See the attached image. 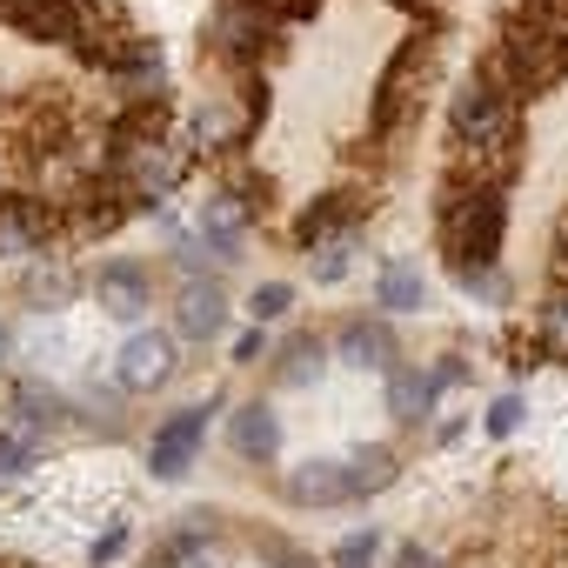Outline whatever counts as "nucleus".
Wrapping results in <instances>:
<instances>
[{
  "label": "nucleus",
  "mask_w": 568,
  "mask_h": 568,
  "mask_svg": "<svg viewBox=\"0 0 568 568\" xmlns=\"http://www.w3.org/2000/svg\"><path fill=\"white\" fill-rule=\"evenodd\" d=\"M154 568H214V548H207L201 528H187V535H174V541L154 555Z\"/></svg>",
  "instance_id": "16"
},
{
  "label": "nucleus",
  "mask_w": 568,
  "mask_h": 568,
  "mask_svg": "<svg viewBox=\"0 0 568 568\" xmlns=\"http://www.w3.org/2000/svg\"><path fill=\"white\" fill-rule=\"evenodd\" d=\"M422 74H428V41H402V54H395V61L382 68V81H375V128H382V134H395V128L408 121Z\"/></svg>",
  "instance_id": "3"
},
{
  "label": "nucleus",
  "mask_w": 568,
  "mask_h": 568,
  "mask_svg": "<svg viewBox=\"0 0 568 568\" xmlns=\"http://www.w3.org/2000/svg\"><path fill=\"white\" fill-rule=\"evenodd\" d=\"M201 435H207V408H174V415L154 428V448H148L154 475H161V481L187 475V468H194V455H201Z\"/></svg>",
  "instance_id": "4"
},
{
  "label": "nucleus",
  "mask_w": 568,
  "mask_h": 568,
  "mask_svg": "<svg viewBox=\"0 0 568 568\" xmlns=\"http://www.w3.org/2000/svg\"><path fill=\"white\" fill-rule=\"evenodd\" d=\"M308 375H322V342H295L288 362H281V388H302Z\"/></svg>",
  "instance_id": "19"
},
{
  "label": "nucleus",
  "mask_w": 568,
  "mask_h": 568,
  "mask_svg": "<svg viewBox=\"0 0 568 568\" xmlns=\"http://www.w3.org/2000/svg\"><path fill=\"white\" fill-rule=\"evenodd\" d=\"M174 375V342L168 335H134L121 348V388H161Z\"/></svg>",
  "instance_id": "7"
},
{
  "label": "nucleus",
  "mask_w": 568,
  "mask_h": 568,
  "mask_svg": "<svg viewBox=\"0 0 568 568\" xmlns=\"http://www.w3.org/2000/svg\"><path fill=\"white\" fill-rule=\"evenodd\" d=\"M94 288H101V308L114 322H141V308H148V267L141 261H108Z\"/></svg>",
  "instance_id": "6"
},
{
  "label": "nucleus",
  "mask_w": 568,
  "mask_h": 568,
  "mask_svg": "<svg viewBox=\"0 0 568 568\" xmlns=\"http://www.w3.org/2000/svg\"><path fill=\"white\" fill-rule=\"evenodd\" d=\"M402 8H428V0H402Z\"/></svg>",
  "instance_id": "31"
},
{
  "label": "nucleus",
  "mask_w": 568,
  "mask_h": 568,
  "mask_svg": "<svg viewBox=\"0 0 568 568\" xmlns=\"http://www.w3.org/2000/svg\"><path fill=\"white\" fill-rule=\"evenodd\" d=\"M214 41L227 61H261V48L274 41V14L247 8V0H221V14H214Z\"/></svg>",
  "instance_id": "5"
},
{
  "label": "nucleus",
  "mask_w": 568,
  "mask_h": 568,
  "mask_svg": "<svg viewBox=\"0 0 568 568\" xmlns=\"http://www.w3.org/2000/svg\"><path fill=\"white\" fill-rule=\"evenodd\" d=\"M541 355H555V362H568V295L541 308Z\"/></svg>",
  "instance_id": "18"
},
{
  "label": "nucleus",
  "mask_w": 568,
  "mask_h": 568,
  "mask_svg": "<svg viewBox=\"0 0 568 568\" xmlns=\"http://www.w3.org/2000/svg\"><path fill=\"white\" fill-rule=\"evenodd\" d=\"M375 548H382V535L368 528V535H348L342 548H335V568H368L375 561Z\"/></svg>",
  "instance_id": "22"
},
{
  "label": "nucleus",
  "mask_w": 568,
  "mask_h": 568,
  "mask_svg": "<svg viewBox=\"0 0 568 568\" xmlns=\"http://www.w3.org/2000/svg\"><path fill=\"white\" fill-rule=\"evenodd\" d=\"M515 422H521V395H501L488 408V435H515Z\"/></svg>",
  "instance_id": "23"
},
{
  "label": "nucleus",
  "mask_w": 568,
  "mask_h": 568,
  "mask_svg": "<svg viewBox=\"0 0 568 568\" xmlns=\"http://www.w3.org/2000/svg\"><path fill=\"white\" fill-rule=\"evenodd\" d=\"M348 254H355V234H335V241H322V247H315V281H322V288L348 274Z\"/></svg>",
  "instance_id": "17"
},
{
  "label": "nucleus",
  "mask_w": 568,
  "mask_h": 568,
  "mask_svg": "<svg viewBox=\"0 0 568 568\" xmlns=\"http://www.w3.org/2000/svg\"><path fill=\"white\" fill-rule=\"evenodd\" d=\"M435 375H422V368H395V382H388V408L402 415V422H422L428 408H435Z\"/></svg>",
  "instance_id": "14"
},
{
  "label": "nucleus",
  "mask_w": 568,
  "mask_h": 568,
  "mask_svg": "<svg viewBox=\"0 0 568 568\" xmlns=\"http://www.w3.org/2000/svg\"><path fill=\"white\" fill-rule=\"evenodd\" d=\"M555 281H568V221H561V234H555Z\"/></svg>",
  "instance_id": "27"
},
{
  "label": "nucleus",
  "mask_w": 568,
  "mask_h": 568,
  "mask_svg": "<svg viewBox=\"0 0 568 568\" xmlns=\"http://www.w3.org/2000/svg\"><path fill=\"white\" fill-rule=\"evenodd\" d=\"M34 8H41V0H0V21H14V28H21Z\"/></svg>",
  "instance_id": "25"
},
{
  "label": "nucleus",
  "mask_w": 568,
  "mask_h": 568,
  "mask_svg": "<svg viewBox=\"0 0 568 568\" xmlns=\"http://www.w3.org/2000/svg\"><path fill=\"white\" fill-rule=\"evenodd\" d=\"M221 328H227V302H221V288H214V281L201 288V281H194V288L181 295V335H194V342H214Z\"/></svg>",
  "instance_id": "12"
},
{
  "label": "nucleus",
  "mask_w": 568,
  "mask_h": 568,
  "mask_svg": "<svg viewBox=\"0 0 568 568\" xmlns=\"http://www.w3.org/2000/svg\"><path fill=\"white\" fill-rule=\"evenodd\" d=\"M335 348H342L355 368H388V375H395V335H388L382 322H348V328L335 335Z\"/></svg>",
  "instance_id": "11"
},
{
  "label": "nucleus",
  "mask_w": 568,
  "mask_h": 568,
  "mask_svg": "<svg viewBox=\"0 0 568 568\" xmlns=\"http://www.w3.org/2000/svg\"><path fill=\"white\" fill-rule=\"evenodd\" d=\"M48 234H54V214L41 201H8L0 207V254H34V247H48Z\"/></svg>",
  "instance_id": "8"
},
{
  "label": "nucleus",
  "mask_w": 568,
  "mask_h": 568,
  "mask_svg": "<svg viewBox=\"0 0 568 568\" xmlns=\"http://www.w3.org/2000/svg\"><path fill=\"white\" fill-rule=\"evenodd\" d=\"M501 227H508V201H501V187H455L448 194V207H442V241H448V254H455V274H468V267H495V254H501Z\"/></svg>",
  "instance_id": "1"
},
{
  "label": "nucleus",
  "mask_w": 568,
  "mask_h": 568,
  "mask_svg": "<svg viewBox=\"0 0 568 568\" xmlns=\"http://www.w3.org/2000/svg\"><path fill=\"white\" fill-rule=\"evenodd\" d=\"M402 568H435V555H428V548H415V541H408V548H402Z\"/></svg>",
  "instance_id": "28"
},
{
  "label": "nucleus",
  "mask_w": 568,
  "mask_h": 568,
  "mask_svg": "<svg viewBox=\"0 0 568 568\" xmlns=\"http://www.w3.org/2000/svg\"><path fill=\"white\" fill-rule=\"evenodd\" d=\"M121 541H128V528H121V521H114V528H108V535H101V541H94V561H114V555H121Z\"/></svg>",
  "instance_id": "24"
},
{
  "label": "nucleus",
  "mask_w": 568,
  "mask_h": 568,
  "mask_svg": "<svg viewBox=\"0 0 568 568\" xmlns=\"http://www.w3.org/2000/svg\"><path fill=\"white\" fill-rule=\"evenodd\" d=\"M274 561H281V568H308V561H302L295 548H274Z\"/></svg>",
  "instance_id": "29"
},
{
  "label": "nucleus",
  "mask_w": 568,
  "mask_h": 568,
  "mask_svg": "<svg viewBox=\"0 0 568 568\" xmlns=\"http://www.w3.org/2000/svg\"><path fill=\"white\" fill-rule=\"evenodd\" d=\"M288 501H302V508H335V501H348V462H302V468L288 475Z\"/></svg>",
  "instance_id": "9"
},
{
  "label": "nucleus",
  "mask_w": 568,
  "mask_h": 568,
  "mask_svg": "<svg viewBox=\"0 0 568 568\" xmlns=\"http://www.w3.org/2000/svg\"><path fill=\"white\" fill-rule=\"evenodd\" d=\"M34 462V428L21 422V428H8V435H0V475H21Z\"/></svg>",
  "instance_id": "20"
},
{
  "label": "nucleus",
  "mask_w": 568,
  "mask_h": 568,
  "mask_svg": "<svg viewBox=\"0 0 568 568\" xmlns=\"http://www.w3.org/2000/svg\"><path fill=\"white\" fill-rule=\"evenodd\" d=\"M234 448H241V462H274L281 455V415L261 408V402H247L234 415Z\"/></svg>",
  "instance_id": "10"
},
{
  "label": "nucleus",
  "mask_w": 568,
  "mask_h": 568,
  "mask_svg": "<svg viewBox=\"0 0 568 568\" xmlns=\"http://www.w3.org/2000/svg\"><path fill=\"white\" fill-rule=\"evenodd\" d=\"M422 302H428V281H422V267H415V261H388L382 288H375V308H388V315H408V308H422Z\"/></svg>",
  "instance_id": "13"
},
{
  "label": "nucleus",
  "mask_w": 568,
  "mask_h": 568,
  "mask_svg": "<svg viewBox=\"0 0 568 568\" xmlns=\"http://www.w3.org/2000/svg\"><path fill=\"white\" fill-rule=\"evenodd\" d=\"M288 302H295L288 281H261L254 302H247V315H254V322H274V315H288Z\"/></svg>",
  "instance_id": "21"
},
{
  "label": "nucleus",
  "mask_w": 568,
  "mask_h": 568,
  "mask_svg": "<svg viewBox=\"0 0 568 568\" xmlns=\"http://www.w3.org/2000/svg\"><path fill=\"white\" fill-rule=\"evenodd\" d=\"M395 481V448H362L355 462H348V501L355 495H375V488H388Z\"/></svg>",
  "instance_id": "15"
},
{
  "label": "nucleus",
  "mask_w": 568,
  "mask_h": 568,
  "mask_svg": "<svg viewBox=\"0 0 568 568\" xmlns=\"http://www.w3.org/2000/svg\"><path fill=\"white\" fill-rule=\"evenodd\" d=\"M8 348H14V335H8V328H0V362H8Z\"/></svg>",
  "instance_id": "30"
},
{
  "label": "nucleus",
  "mask_w": 568,
  "mask_h": 568,
  "mask_svg": "<svg viewBox=\"0 0 568 568\" xmlns=\"http://www.w3.org/2000/svg\"><path fill=\"white\" fill-rule=\"evenodd\" d=\"M234 362H261V328H254V335H241V342H234Z\"/></svg>",
  "instance_id": "26"
},
{
  "label": "nucleus",
  "mask_w": 568,
  "mask_h": 568,
  "mask_svg": "<svg viewBox=\"0 0 568 568\" xmlns=\"http://www.w3.org/2000/svg\"><path fill=\"white\" fill-rule=\"evenodd\" d=\"M488 74H495L515 101H521V94H541V88H555V81L568 74V34H548V28L508 21V34H501Z\"/></svg>",
  "instance_id": "2"
}]
</instances>
